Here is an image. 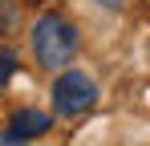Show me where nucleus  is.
<instances>
[{"label":"nucleus","instance_id":"f03ea898","mask_svg":"<svg viewBox=\"0 0 150 146\" xmlns=\"http://www.w3.org/2000/svg\"><path fill=\"white\" fill-rule=\"evenodd\" d=\"M93 101H98L93 77H85L77 69H69V73L61 69V77L53 81V110L61 118H81L85 110H93Z\"/></svg>","mask_w":150,"mask_h":146},{"label":"nucleus","instance_id":"423d86ee","mask_svg":"<svg viewBox=\"0 0 150 146\" xmlns=\"http://www.w3.org/2000/svg\"><path fill=\"white\" fill-rule=\"evenodd\" d=\"M105 4H110V8H118V4H122V0H105Z\"/></svg>","mask_w":150,"mask_h":146},{"label":"nucleus","instance_id":"7ed1b4c3","mask_svg":"<svg viewBox=\"0 0 150 146\" xmlns=\"http://www.w3.org/2000/svg\"><path fill=\"white\" fill-rule=\"evenodd\" d=\"M53 126V118L45 110H16L12 118H8V130H4V142H33V138H41L45 130Z\"/></svg>","mask_w":150,"mask_h":146},{"label":"nucleus","instance_id":"39448f33","mask_svg":"<svg viewBox=\"0 0 150 146\" xmlns=\"http://www.w3.org/2000/svg\"><path fill=\"white\" fill-rule=\"evenodd\" d=\"M12 24H16V4L12 0H0V33L12 28Z\"/></svg>","mask_w":150,"mask_h":146},{"label":"nucleus","instance_id":"f257e3e1","mask_svg":"<svg viewBox=\"0 0 150 146\" xmlns=\"http://www.w3.org/2000/svg\"><path fill=\"white\" fill-rule=\"evenodd\" d=\"M77 28L65 16H57V12H49V16H41L37 21V28H33V57H37V65L41 69H69V61L77 57Z\"/></svg>","mask_w":150,"mask_h":146},{"label":"nucleus","instance_id":"20e7f679","mask_svg":"<svg viewBox=\"0 0 150 146\" xmlns=\"http://www.w3.org/2000/svg\"><path fill=\"white\" fill-rule=\"evenodd\" d=\"M12 73H16V53L12 49H0V89L12 81Z\"/></svg>","mask_w":150,"mask_h":146}]
</instances>
